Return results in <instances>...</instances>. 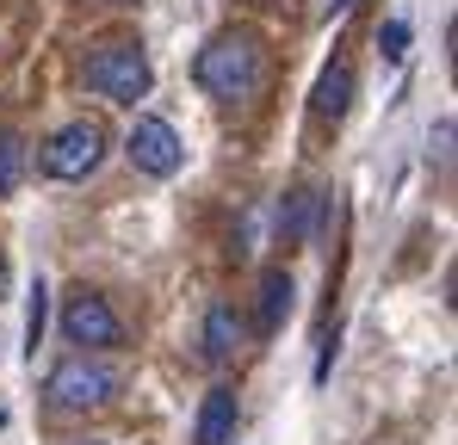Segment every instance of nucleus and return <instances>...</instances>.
Here are the masks:
<instances>
[{
	"label": "nucleus",
	"instance_id": "obj_1",
	"mask_svg": "<svg viewBox=\"0 0 458 445\" xmlns=\"http://www.w3.org/2000/svg\"><path fill=\"white\" fill-rule=\"evenodd\" d=\"M192 80H199V93H211V99H224V105L254 99L260 80H267L260 44H254L248 31H217V38L192 56Z\"/></svg>",
	"mask_w": 458,
	"mask_h": 445
},
{
	"label": "nucleus",
	"instance_id": "obj_2",
	"mask_svg": "<svg viewBox=\"0 0 458 445\" xmlns=\"http://www.w3.org/2000/svg\"><path fill=\"white\" fill-rule=\"evenodd\" d=\"M44 396H50V408H63V415L112 408V402L124 396V371L112 365V359H99V353H69L63 365L44 377Z\"/></svg>",
	"mask_w": 458,
	"mask_h": 445
},
{
	"label": "nucleus",
	"instance_id": "obj_3",
	"mask_svg": "<svg viewBox=\"0 0 458 445\" xmlns=\"http://www.w3.org/2000/svg\"><path fill=\"white\" fill-rule=\"evenodd\" d=\"M87 87H93L99 99H112V105L149 99V87H155L149 50H143V44H99V50L87 56Z\"/></svg>",
	"mask_w": 458,
	"mask_h": 445
},
{
	"label": "nucleus",
	"instance_id": "obj_4",
	"mask_svg": "<svg viewBox=\"0 0 458 445\" xmlns=\"http://www.w3.org/2000/svg\"><path fill=\"white\" fill-rule=\"evenodd\" d=\"M106 148H112V137H106V124H99V118H69V124L44 143L38 167H44L50 180L75 186V180H93V173L106 167Z\"/></svg>",
	"mask_w": 458,
	"mask_h": 445
},
{
	"label": "nucleus",
	"instance_id": "obj_5",
	"mask_svg": "<svg viewBox=\"0 0 458 445\" xmlns=\"http://www.w3.org/2000/svg\"><path fill=\"white\" fill-rule=\"evenodd\" d=\"M63 334H69V347H81V353H106V347L124 340V322H118V309L99 291L75 285V291L63 297Z\"/></svg>",
	"mask_w": 458,
	"mask_h": 445
},
{
	"label": "nucleus",
	"instance_id": "obj_6",
	"mask_svg": "<svg viewBox=\"0 0 458 445\" xmlns=\"http://www.w3.org/2000/svg\"><path fill=\"white\" fill-rule=\"evenodd\" d=\"M124 155H131V167L149 173V180H174V173L186 167V143H180V130H174L167 118H137L131 137H124Z\"/></svg>",
	"mask_w": 458,
	"mask_h": 445
},
{
	"label": "nucleus",
	"instance_id": "obj_7",
	"mask_svg": "<svg viewBox=\"0 0 458 445\" xmlns=\"http://www.w3.org/2000/svg\"><path fill=\"white\" fill-rule=\"evenodd\" d=\"M199 347H205L211 365H229V359L248 347V322L235 315V303H211V309H205V334H199Z\"/></svg>",
	"mask_w": 458,
	"mask_h": 445
},
{
	"label": "nucleus",
	"instance_id": "obj_8",
	"mask_svg": "<svg viewBox=\"0 0 458 445\" xmlns=\"http://www.w3.org/2000/svg\"><path fill=\"white\" fill-rule=\"evenodd\" d=\"M192 445H235V390L229 383L205 390L199 421H192Z\"/></svg>",
	"mask_w": 458,
	"mask_h": 445
},
{
	"label": "nucleus",
	"instance_id": "obj_9",
	"mask_svg": "<svg viewBox=\"0 0 458 445\" xmlns=\"http://www.w3.org/2000/svg\"><path fill=\"white\" fill-rule=\"evenodd\" d=\"M347 105H353V69H347V63H328L322 80H316V93H310V112H316L322 124H341Z\"/></svg>",
	"mask_w": 458,
	"mask_h": 445
},
{
	"label": "nucleus",
	"instance_id": "obj_10",
	"mask_svg": "<svg viewBox=\"0 0 458 445\" xmlns=\"http://www.w3.org/2000/svg\"><path fill=\"white\" fill-rule=\"evenodd\" d=\"M292 297H298V285H292V273H285V266H267V273H260V309H254L260 334H273V328L292 315Z\"/></svg>",
	"mask_w": 458,
	"mask_h": 445
},
{
	"label": "nucleus",
	"instance_id": "obj_11",
	"mask_svg": "<svg viewBox=\"0 0 458 445\" xmlns=\"http://www.w3.org/2000/svg\"><path fill=\"white\" fill-rule=\"evenodd\" d=\"M25 180V137L19 130H0V198H13Z\"/></svg>",
	"mask_w": 458,
	"mask_h": 445
},
{
	"label": "nucleus",
	"instance_id": "obj_12",
	"mask_svg": "<svg viewBox=\"0 0 458 445\" xmlns=\"http://www.w3.org/2000/svg\"><path fill=\"white\" fill-rule=\"evenodd\" d=\"M25 297H31V303H25V359H38V340H44V322H50V291H44V279Z\"/></svg>",
	"mask_w": 458,
	"mask_h": 445
},
{
	"label": "nucleus",
	"instance_id": "obj_13",
	"mask_svg": "<svg viewBox=\"0 0 458 445\" xmlns=\"http://www.w3.org/2000/svg\"><path fill=\"white\" fill-rule=\"evenodd\" d=\"M310 211H316V198H310V192H292V198H285V211H279V235H285V241H304Z\"/></svg>",
	"mask_w": 458,
	"mask_h": 445
},
{
	"label": "nucleus",
	"instance_id": "obj_14",
	"mask_svg": "<svg viewBox=\"0 0 458 445\" xmlns=\"http://www.w3.org/2000/svg\"><path fill=\"white\" fill-rule=\"evenodd\" d=\"M403 44H409V25H403V19H390V25L378 31V50H384V63H403V56H409Z\"/></svg>",
	"mask_w": 458,
	"mask_h": 445
},
{
	"label": "nucleus",
	"instance_id": "obj_15",
	"mask_svg": "<svg viewBox=\"0 0 458 445\" xmlns=\"http://www.w3.org/2000/svg\"><path fill=\"white\" fill-rule=\"evenodd\" d=\"M347 6H353V0H328V19H335V13H347Z\"/></svg>",
	"mask_w": 458,
	"mask_h": 445
},
{
	"label": "nucleus",
	"instance_id": "obj_16",
	"mask_svg": "<svg viewBox=\"0 0 458 445\" xmlns=\"http://www.w3.org/2000/svg\"><path fill=\"white\" fill-rule=\"evenodd\" d=\"M87 445H106V440H87Z\"/></svg>",
	"mask_w": 458,
	"mask_h": 445
},
{
	"label": "nucleus",
	"instance_id": "obj_17",
	"mask_svg": "<svg viewBox=\"0 0 458 445\" xmlns=\"http://www.w3.org/2000/svg\"><path fill=\"white\" fill-rule=\"evenodd\" d=\"M118 6H124V0H118Z\"/></svg>",
	"mask_w": 458,
	"mask_h": 445
}]
</instances>
